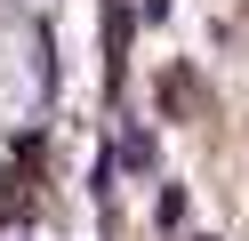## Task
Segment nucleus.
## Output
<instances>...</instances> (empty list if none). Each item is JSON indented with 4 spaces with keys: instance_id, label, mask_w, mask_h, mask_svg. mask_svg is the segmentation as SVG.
<instances>
[{
    "instance_id": "f257e3e1",
    "label": "nucleus",
    "mask_w": 249,
    "mask_h": 241,
    "mask_svg": "<svg viewBox=\"0 0 249 241\" xmlns=\"http://www.w3.org/2000/svg\"><path fill=\"white\" fill-rule=\"evenodd\" d=\"M121 161L129 169H153V137H121Z\"/></svg>"
}]
</instances>
